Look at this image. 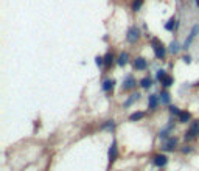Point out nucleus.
I'll use <instances>...</instances> for the list:
<instances>
[{
  "instance_id": "nucleus-1",
  "label": "nucleus",
  "mask_w": 199,
  "mask_h": 171,
  "mask_svg": "<svg viewBox=\"0 0 199 171\" xmlns=\"http://www.w3.org/2000/svg\"><path fill=\"white\" fill-rule=\"evenodd\" d=\"M152 48H154V53H156V58L157 59H164L165 58V48H164V45L157 41V39H152Z\"/></svg>"
},
{
  "instance_id": "nucleus-2",
  "label": "nucleus",
  "mask_w": 199,
  "mask_h": 171,
  "mask_svg": "<svg viewBox=\"0 0 199 171\" xmlns=\"http://www.w3.org/2000/svg\"><path fill=\"white\" fill-rule=\"evenodd\" d=\"M128 41H129V44H135L137 42V39L140 38V31H139V28H135V26H132V28H129L128 30Z\"/></svg>"
},
{
  "instance_id": "nucleus-3",
  "label": "nucleus",
  "mask_w": 199,
  "mask_h": 171,
  "mask_svg": "<svg viewBox=\"0 0 199 171\" xmlns=\"http://www.w3.org/2000/svg\"><path fill=\"white\" fill-rule=\"evenodd\" d=\"M197 134H199V121H193V123H191V128H190V131L185 134V140L194 139Z\"/></svg>"
},
{
  "instance_id": "nucleus-4",
  "label": "nucleus",
  "mask_w": 199,
  "mask_h": 171,
  "mask_svg": "<svg viewBox=\"0 0 199 171\" xmlns=\"http://www.w3.org/2000/svg\"><path fill=\"white\" fill-rule=\"evenodd\" d=\"M176 146H177V140L176 139H168L167 142L162 143V149L164 151H174Z\"/></svg>"
},
{
  "instance_id": "nucleus-5",
  "label": "nucleus",
  "mask_w": 199,
  "mask_h": 171,
  "mask_svg": "<svg viewBox=\"0 0 199 171\" xmlns=\"http://www.w3.org/2000/svg\"><path fill=\"white\" fill-rule=\"evenodd\" d=\"M167 162H168V157L165 154H157V156H154V159H152V163L156 166H165Z\"/></svg>"
},
{
  "instance_id": "nucleus-6",
  "label": "nucleus",
  "mask_w": 199,
  "mask_h": 171,
  "mask_svg": "<svg viewBox=\"0 0 199 171\" xmlns=\"http://www.w3.org/2000/svg\"><path fill=\"white\" fill-rule=\"evenodd\" d=\"M117 156H118V149H117V142H112V145H111V148H109V162H111V163L117 159Z\"/></svg>"
},
{
  "instance_id": "nucleus-7",
  "label": "nucleus",
  "mask_w": 199,
  "mask_h": 171,
  "mask_svg": "<svg viewBox=\"0 0 199 171\" xmlns=\"http://www.w3.org/2000/svg\"><path fill=\"white\" fill-rule=\"evenodd\" d=\"M134 69H137V70H145L146 69V59L139 56L137 59L134 61Z\"/></svg>"
},
{
  "instance_id": "nucleus-8",
  "label": "nucleus",
  "mask_w": 199,
  "mask_h": 171,
  "mask_svg": "<svg viewBox=\"0 0 199 171\" xmlns=\"http://www.w3.org/2000/svg\"><path fill=\"white\" fill-rule=\"evenodd\" d=\"M135 86V79L129 75L128 78H126L124 81H123V84H121V87H123V90H129V89H132Z\"/></svg>"
},
{
  "instance_id": "nucleus-9",
  "label": "nucleus",
  "mask_w": 199,
  "mask_h": 171,
  "mask_svg": "<svg viewBox=\"0 0 199 171\" xmlns=\"http://www.w3.org/2000/svg\"><path fill=\"white\" fill-rule=\"evenodd\" d=\"M199 33V25H194L193 26V30H191V33H190V36L187 38V41H185V47H190V44H191V41L194 39V36Z\"/></svg>"
},
{
  "instance_id": "nucleus-10",
  "label": "nucleus",
  "mask_w": 199,
  "mask_h": 171,
  "mask_svg": "<svg viewBox=\"0 0 199 171\" xmlns=\"http://www.w3.org/2000/svg\"><path fill=\"white\" fill-rule=\"evenodd\" d=\"M114 86H115V81L112 78H107V79H104V83H103V90H106V92L112 90Z\"/></svg>"
},
{
  "instance_id": "nucleus-11",
  "label": "nucleus",
  "mask_w": 199,
  "mask_h": 171,
  "mask_svg": "<svg viewBox=\"0 0 199 171\" xmlns=\"http://www.w3.org/2000/svg\"><path fill=\"white\" fill-rule=\"evenodd\" d=\"M128 61H129V53L123 51L121 55H120V58H118V66L120 67H124L126 64H128Z\"/></svg>"
},
{
  "instance_id": "nucleus-12",
  "label": "nucleus",
  "mask_w": 199,
  "mask_h": 171,
  "mask_svg": "<svg viewBox=\"0 0 199 171\" xmlns=\"http://www.w3.org/2000/svg\"><path fill=\"white\" fill-rule=\"evenodd\" d=\"M157 104H159L157 96L156 95H149V98H148V107H149V109H156Z\"/></svg>"
},
{
  "instance_id": "nucleus-13",
  "label": "nucleus",
  "mask_w": 199,
  "mask_h": 171,
  "mask_svg": "<svg viewBox=\"0 0 199 171\" xmlns=\"http://www.w3.org/2000/svg\"><path fill=\"white\" fill-rule=\"evenodd\" d=\"M139 98H140V93H132V95L128 98V100L124 101V104H123V106H124V107H129V106H132V103H134V101H137Z\"/></svg>"
},
{
  "instance_id": "nucleus-14",
  "label": "nucleus",
  "mask_w": 199,
  "mask_h": 171,
  "mask_svg": "<svg viewBox=\"0 0 199 171\" xmlns=\"http://www.w3.org/2000/svg\"><path fill=\"white\" fill-rule=\"evenodd\" d=\"M112 62H114V55H112L111 51L106 53V55H104V67L109 69V67L112 66Z\"/></svg>"
},
{
  "instance_id": "nucleus-15",
  "label": "nucleus",
  "mask_w": 199,
  "mask_h": 171,
  "mask_svg": "<svg viewBox=\"0 0 199 171\" xmlns=\"http://www.w3.org/2000/svg\"><path fill=\"white\" fill-rule=\"evenodd\" d=\"M190 118H191V114L190 112H180V115H179V121L180 123H187Z\"/></svg>"
},
{
  "instance_id": "nucleus-16",
  "label": "nucleus",
  "mask_w": 199,
  "mask_h": 171,
  "mask_svg": "<svg viewBox=\"0 0 199 171\" xmlns=\"http://www.w3.org/2000/svg\"><path fill=\"white\" fill-rule=\"evenodd\" d=\"M174 25H176V19H174V17H171V19L165 23V30L173 31V30H174Z\"/></svg>"
},
{
  "instance_id": "nucleus-17",
  "label": "nucleus",
  "mask_w": 199,
  "mask_h": 171,
  "mask_svg": "<svg viewBox=\"0 0 199 171\" xmlns=\"http://www.w3.org/2000/svg\"><path fill=\"white\" fill-rule=\"evenodd\" d=\"M145 117V112H134L131 117H129V120L131 121H137V120H142Z\"/></svg>"
},
{
  "instance_id": "nucleus-18",
  "label": "nucleus",
  "mask_w": 199,
  "mask_h": 171,
  "mask_svg": "<svg viewBox=\"0 0 199 171\" xmlns=\"http://www.w3.org/2000/svg\"><path fill=\"white\" fill-rule=\"evenodd\" d=\"M103 129H106V131H114V129H115V123H114L112 120L103 123Z\"/></svg>"
},
{
  "instance_id": "nucleus-19",
  "label": "nucleus",
  "mask_w": 199,
  "mask_h": 171,
  "mask_svg": "<svg viewBox=\"0 0 199 171\" xmlns=\"http://www.w3.org/2000/svg\"><path fill=\"white\" fill-rule=\"evenodd\" d=\"M151 84H152V81H151L149 78H143V79L140 81V86H142L143 89H149Z\"/></svg>"
},
{
  "instance_id": "nucleus-20",
  "label": "nucleus",
  "mask_w": 199,
  "mask_h": 171,
  "mask_svg": "<svg viewBox=\"0 0 199 171\" xmlns=\"http://www.w3.org/2000/svg\"><path fill=\"white\" fill-rule=\"evenodd\" d=\"M160 100H162V103H165V104H170V93L168 92H162L160 93Z\"/></svg>"
},
{
  "instance_id": "nucleus-21",
  "label": "nucleus",
  "mask_w": 199,
  "mask_h": 171,
  "mask_svg": "<svg viewBox=\"0 0 199 171\" xmlns=\"http://www.w3.org/2000/svg\"><path fill=\"white\" fill-rule=\"evenodd\" d=\"M142 5H143V0H134V2H132V10L134 11H139L140 8H142Z\"/></svg>"
},
{
  "instance_id": "nucleus-22",
  "label": "nucleus",
  "mask_w": 199,
  "mask_h": 171,
  "mask_svg": "<svg viewBox=\"0 0 199 171\" xmlns=\"http://www.w3.org/2000/svg\"><path fill=\"white\" fill-rule=\"evenodd\" d=\"M174 83V81H173V78H171V76H167L164 81H162V86H164V87H170L171 84H173Z\"/></svg>"
},
{
  "instance_id": "nucleus-23",
  "label": "nucleus",
  "mask_w": 199,
  "mask_h": 171,
  "mask_svg": "<svg viewBox=\"0 0 199 171\" xmlns=\"http://www.w3.org/2000/svg\"><path fill=\"white\" fill-rule=\"evenodd\" d=\"M179 48H180V45H179V44L174 41V42H171V45H170V50L171 51H173V53H177L179 51Z\"/></svg>"
},
{
  "instance_id": "nucleus-24",
  "label": "nucleus",
  "mask_w": 199,
  "mask_h": 171,
  "mask_svg": "<svg viewBox=\"0 0 199 171\" xmlns=\"http://www.w3.org/2000/svg\"><path fill=\"white\" fill-rule=\"evenodd\" d=\"M165 78H167V72H165V70H159V72H157V79L162 83V81H164Z\"/></svg>"
},
{
  "instance_id": "nucleus-25",
  "label": "nucleus",
  "mask_w": 199,
  "mask_h": 171,
  "mask_svg": "<svg viewBox=\"0 0 199 171\" xmlns=\"http://www.w3.org/2000/svg\"><path fill=\"white\" fill-rule=\"evenodd\" d=\"M170 112L174 114V115H180V112H182V111H179L176 106H170Z\"/></svg>"
},
{
  "instance_id": "nucleus-26",
  "label": "nucleus",
  "mask_w": 199,
  "mask_h": 171,
  "mask_svg": "<svg viewBox=\"0 0 199 171\" xmlns=\"http://www.w3.org/2000/svg\"><path fill=\"white\" fill-rule=\"evenodd\" d=\"M95 64H96L98 67H103V66H104V59H101L100 56H96V58H95Z\"/></svg>"
},
{
  "instance_id": "nucleus-27",
  "label": "nucleus",
  "mask_w": 199,
  "mask_h": 171,
  "mask_svg": "<svg viewBox=\"0 0 199 171\" xmlns=\"http://www.w3.org/2000/svg\"><path fill=\"white\" fill-rule=\"evenodd\" d=\"M170 131H171V128H167L165 131H162V132L159 134V136H160V139H165V137L168 136V134H170Z\"/></svg>"
},
{
  "instance_id": "nucleus-28",
  "label": "nucleus",
  "mask_w": 199,
  "mask_h": 171,
  "mask_svg": "<svg viewBox=\"0 0 199 171\" xmlns=\"http://www.w3.org/2000/svg\"><path fill=\"white\" fill-rule=\"evenodd\" d=\"M184 61L185 62H191V58H190V56H184Z\"/></svg>"
},
{
  "instance_id": "nucleus-29",
  "label": "nucleus",
  "mask_w": 199,
  "mask_h": 171,
  "mask_svg": "<svg viewBox=\"0 0 199 171\" xmlns=\"http://www.w3.org/2000/svg\"><path fill=\"white\" fill-rule=\"evenodd\" d=\"M196 3H197V6H199V0H196Z\"/></svg>"
}]
</instances>
